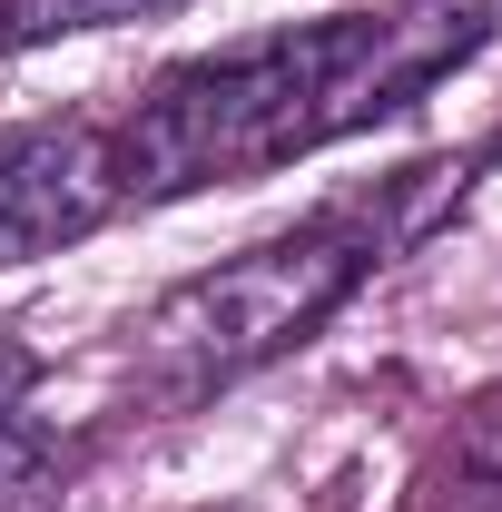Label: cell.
I'll return each mask as SVG.
<instances>
[{
	"label": "cell",
	"instance_id": "cell-2",
	"mask_svg": "<svg viewBox=\"0 0 502 512\" xmlns=\"http://www.w3.org/2000/svg\"><path fill=\"white\" fill-rule=\"evenodd\" d=\"M384 247H394V217L384 207H325L306 227L256 237L247 256L168 286L138 316V384L158 404H207V394L247 384L256 365L296 355L315 325L384 266Z\"/></svg>",
	"mask_w": 502,
	"mask_h": 512
},
{
	"label": "cell",
	"instance_id": "cell-6",
	"mask_svg": "<svg viewBox=\"0 0 502 512\" xmlns=\"http://www.w3.org/2000/svg\"><path fill=\"white\" fill-rule=\"evenodd\" d=\"M30 384H40V355H30V345H0V414H20Z\"/></svg>",
	"mask_w": 502,
	"mask_h": 512
},
{
	"label": "cell",
	"instance_id": "cell-3",
	"mask_svg": "<svg viewBox=\"0 0 502 512\" xmlns=\"http://www.w3.org/2000/svg\"><path fill=\"white\" fill-rule=\"evenodd\" d=\"M119 158L99 119H50L0 138V266H40L119 217Z\"/></svg>",
	"mask_w": 502,
	"mask_h": 512
},
{
	"label": "cell",
	"instance_id": "cell-1",
	"mask_svg": "<svg viewBox=\"0 0 502 512\" xmlns=\"http://www.w3.org/2000/svg\"><path fill=\"white\" fill-rule=\"evenodd\" d=\"M493 20L502 0H375V10H335V20H296V30L178 60L109 128L119 197L158 207L227 178H276L315 148L414 109L434 79H453L493 40Z\"/></svg>",
	"mask_w": 502,
	"mask_h": 512
},
{
	"label": "cell",
	"instance_id": "cell-5",
	"mask_svg": "<svg viewBox=\"0 0 502 512\" xmlns=\"http://www.w3.org/2000/svg\"><path fill=\"white\" fill-rule=\"evenodd\" d=\"M69 473V444L30 414H0V512H30L40 493H60Z\"/></svg>",
	"mask_w": 502,
	"mask_h": 512
},
{
	"label": "cell",
	"instance_id": "cell-4",
	"mask_svg": "<svg viewBox=\"0 0 502 512\" xmlns=\"http://www.w3.org/2000/svg\"><path fill=\"white\" fill-rule=\"evenodd\" d=\"M178 0H0V60L20 50H50V40H79V30H119V20H158Z\"/></svg>",
	"mask_w": 502,
	"mask_h": 512
}]
</instances>
